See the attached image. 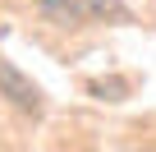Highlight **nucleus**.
<instances>
[{"label": "nucleus", "mask_w": 156, "mask_h": 152, "mask_svg": "<svg viewBox=\"0 0 156 152\" xmlns=\"http://www.w3.org/2000/svg\"><path fill=\"white\" fill-rule=\"evenodd\" d=\"M0 97H9L19 111H41V88L28 74H19L9 60H0Z\"/></svg>", "instance_id": "f257e3e1"}, {"label": "nucleus", "mask_w": 156, "mask_h": 152, "mask_svg": "<svg viewBox=\"0 0 156 152\" xmlns=\"http://www.w3.org/2000/svg\"><path fill=\"white\" fill-rule=\"evenodd\" d=\"M92 14H119V0H87Z\"/></svg>", "instance_id": "7ed1b4c3"}, {"label": "nucleus", "mask_w": 156, "mask_h": 152, "mask_svg": "<svg viewBox=\"0 0 156 152\" xmlns=\"http://www.w3.org/2000/svg\"><path fill=\"white\" fill-rule=\"evenodd\" d=\"M41 5V14L51 19V23H60V28H73V23H83L92 9H87V0H37Z\"/></svg>", "instance_id": "f03ea898"}]
</instances>
